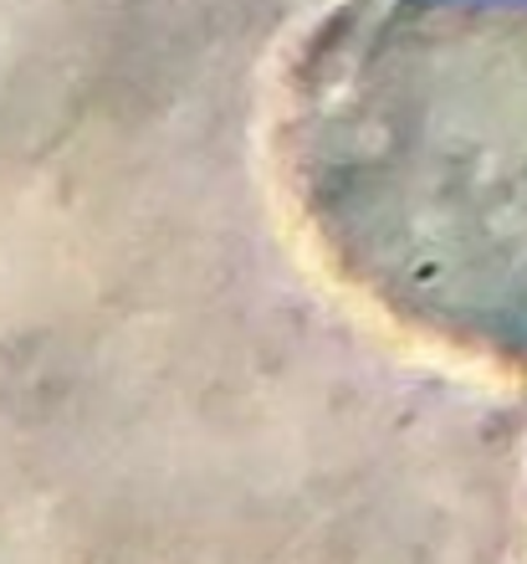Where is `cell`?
Here are the masks:
<instances>
[{
	"label": "cell",
	"instance_id": "cell-1",
	"mask_svg": "<svg viewBox=\"0 0 527 564\" xmlns=\"http://www.w3.org/2000/svg\"><path fill=\"white\" fill-rule=\"evenodd\" d=\"M282 164L384 318L527 370V0H353L293 67Z\"/></svg>",
	"mask_w": 527,
	"mask_h": 564
}]
</instances>
